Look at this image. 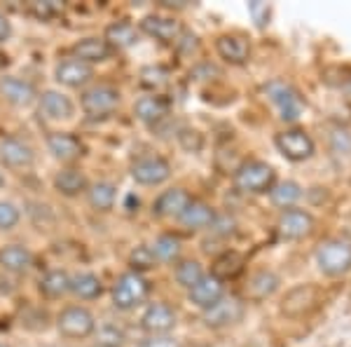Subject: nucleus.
Here are the masks:
<instances>
[{"mask_svg": "<svg viewBox=\"0 0 351 347\" xmlns=\"http://www.w3.org/2000/svg\"><path fill=\"white\" fill-rule=\"evenodd\" d=\"M61 10H64V5L59 3V0H33V3H28V12L40 16V19H47V16H54L59 14Z\"/></svg>", "mask_w": 351, "mask_h": 347, "instance_id": "39", "label": "nucleus"}, {"mask_svg": "<svg viewBox=\"0 0 351 347\" xmlns=\"http://www.w3.org/2000/svg\"><path fill=\"white\" fill-rule=\"evenodd\" d=\"M150 251L155 254L157 263H173L180 256V240L173 235H160L150 244Z\"/></svg>", "mask_w": 351, "mask_h": 347, "instance_id": "31", "label": "nucleus"}, {"mask_svg": "<svg viewBox=\"0 0 351 347\" xmlns=\"http://www.w3.org/2000/svg\"><path fill=\"white\" fill-rule=\"evenodd\" d=\"M234 186L237 190L248 192V195L267 192L274 186V169L267 162H260V160L243 162L234 172Z\"/></svg>", "mask_w": 351, "mask_h": 347, "instance_id": "4", "label": "nucleus"}, {"mask_svg": "<svg viewBox=\"0 0 351 347\" xmlns=\"http://www.w3.org/2000/svg\"><path fill=\"white\" fill-rule=\"evenodd\" d=\"M213 219H216V212H213L206 202H197V200H192L188 204V209L178 216L180 225L188 227V230H202V227H208L213 223Z\"/></svg>", "mask_w": 351, "mask_h": 347, "instance_id": "29", "label": "nucleus"}, {"mask_svg": "<svg viewBox=\"0 0 351 347\" xmlns=\"http://www.w3.org/2000/svg\"><path fill=\"white\" fill-rule=\"evenodd\" d=\"M10 38H12V21L0 10V43H8Z\"/></svg>", "mask_w": 351, "mask_h": 347, "instance_id": "42", "label": "nucleus"}, {"mask_svg": "<svg viewBox=\"0 0 351 347\" xmlns=\"http://www.w3.org/2000/svg\"><path fill=\"white\" fill-rule=\"evenodd\" d=\"M216 49L220 59H225L228 64H246L251 56V43L243 36H234V33H225L216 41Z\"/></svg>", "mask_w": 351, "mask_h": 347, "instance_id": "22", "label": "nucleus"}, {"mask_svg": "<svg viewBox=\"0 0 351 347\" xmlns=\"http://www.w3.org/2000/svg\"><path fill=\"white\" fill-rule=\"evenodd\" d=\"M188 295L197 307L208 310V307L213 303H218V300L225 295V284H223V280H218V277H213V275H204L202 280L190 289Z\"/></svg>", "mask_w": 351, "mask_h": 347, "instance_id": "21", "label": "nucleus"}, {"mask_svg": "<svg viewBox=\"0 0 351 347\" xmlns=\"http://www.w3.org/2000/svg\"><path fill=\"white\" fill-rule=\"evenodd\" d=\"M234 219H230V216H218L213 219V223L208 225L211 227V232H216V235H232L234 232Z\"/></svg>", "mask_w": 351, "mask_h": 347, "instance_id": "41", "label": "nucleus"}, {"mask_svg": "<svg viewBox=\"0 0 351 347\" xmlns=\"http://www.w3.org/2000/svg\"><path fill=\"white\" fill-rule=\"evenodd\" d=\"M0 96L12 106H31L38 99V92L33 82L16 76H3L0 78Z\"/></svg>", "mask_w": 351, "mask_h": 347, "instance_id": "17", "label": "nucleus"}, {"mask_svg": "<svg viewBox=\"0 0 351 347\" xmlns=\"http://www.w3.org/2000/svg\"><path fill=\"white\" fill-rule=\"evenodd\" d=\"M241 270H243V256L230 251V254H223L216 260V265H213V277H218V280H232V277H237Z\"/></svg>", "mask_w": 351, "mask_h": 347, "instance_id": "34", "label": "nucleus"}, {"mask_svg": "<svg viewBox=\"0 0 351 347\" xmlns=\"http://www.w3.org/2000/svg\"><path fill=\"white\" fill-rule=\"evenodd\" d=\"M276 289H279V277H276L274 272L260 270L251 277V280H248L246 295L251 300H265V298H269Z\"/></svg>", "mask_w": 351, "mask_h": 347, "instance_id": "30", "label": "nucleus"}, {"mask_svg": "<svg viewBox=\"0 0 351 347\" xmlns=\"http://www.w3.org/2000/svg\"><path fill=\"white\" fill-rule=\"evenodd\" d=\"M47 148L54 160L73 164L84 155V144L71 132H52L47 136Z\"/></svg>", "mask_w": 351, "mask_h": 347, "instance_id": "13", "label": "nucleus"}, {"mask_svg": "<svg viewBox=\"0 0 351 347\" xmlns=\"http://www.w3.org/2000/svg\"><path fill=\"white\" fill-rule=\"evenodd\" d=\"M169 82V73L162 66H145L141 71V85L150 89H160Z\"/></svg>", "mask_w": 351, "mask_h": 347, "instance_id": "37", "label": "nucleus"}, {"mask_svg": "<svg viewBox=\"0 0 351 347\" xmlns=\"http://www.w3.org/2000/svg\"><path fill=\"white\" fill-rule=\"evenodd\" d=\"M0 265L14 275H24L33 265V251L24 244H8L0 249Z\"/></svg>", "mask_w": 351, "mask_h": 347, "instance_id": "23", "label": "nucleus"}, {"mask_svg": "<svg viewBox=\"0 0 351 347\" xmlns=\"http://www.w3.org/2000/svg\"><path fill=\"white\" fill-rule=\"evenodd\" d=\"M21 221V214L19 209L14 207L12 202H5L0 200V230L8 232V230H14Z\"/></svg>", "mask_w": 351, "mask_h": 347, "instance_id": "38", "label": "nucleus"}, {"mask_svg": "<svg viewBox=\"0 0 351 347\" xmlns=\"http://www.w3.org/2000/svg\"><path fill=\"white\" fill-rule=\"evenodd\" d=\"M202 277H204V267L199 260H180L173 270V280L183 289H188V291L202 280Z\"/></svg>", "mask_w": 351, "mask_h": 347, "instance_id": "33", "label": "nucleus"}, {"mask_svg": "<svg viewBox=\"0 0 351 347\" xmlns=\"http://www.w3.org/2000/svg\"><path fill=\"white\" fill-rule=\"evenodd\" d=\"M38 111L47 120H71L75 115V104L61 89H45L43 94H38Z\"/></svg>", "mask_w": 351, "mask_h": 347, "instance_id": "12", "label": "nucleus"}, {"mask_svg": "<svg viewBox=\"0 0 351 347\" xmlns=\"http://www.w3.org/2000/svg\"><path fill=\"white\" fill-rule=\"evenodd\" d=\"M0 347H5V345H0Z\"/></svg>", "mask_w": 351, "mask_h": 347, "instance_id": "44", "label": "nucleus"}, {"mask_svg": "<svg viewBox=\"0 0 351 347\" xmlns=\"http://www.w3.org/2000/svg\"><path fill=\"white\" fill-rule=\"evenodd\" d=\"M176 324H178L176 310L169 303H162V300L150 303L143 315H141V328L150 335H167Z\"/></svg>", "mask_w": 351, "mask_h": 347, "instance_id": "9", "label": "nucleus"}, {"mask_svg": "<svg viewBox=\"0 0 351 347\" xmlns=\"http://www.w3.org/2000/svg\"><path fill=\"white\" fill-rule=\"evenodd\" d=\"M96 343L101 347H124V340H127V335H124L122 328H117L115 324H106V326L96 328Z\"/></svg>", "mask_w": 351, "mask_h": 347, "instance_id": "36", "label": "nucleus"}, {"mask_svg": "<svg viewBox=\"0 0 351 347\" xmlns=\"http://www.w3.org/2000/svg\"><path fill=\"white\" fill-rule=\"evenodd\" d=\"M40 293L45 298L56 300V298H64L66 293H71V275L61 267H54V270H47L40 277V284H38Z\"/></svg>", "mask_w": 351, "mask_h": 347, "instance_id": "25", "label": "nucleus"}, {"mask_svg": "<svg viewBox=\"0 0 351 347\" xmlns=\"http://www.w3.org/2000/svg\"><path fill=\"white\" fill-rule=\"evenodd\" d=\"M192 202L190 192L185 188H169L164 190L155 202H152V214L160 219H178Z\"/></svg>", "mask_w": 351, "mask_h": 347, "instance_id": "16", "label": "nucleus"}, {"mask_svg": "<svg viewBox=\"0 0 351 347\" xmlns=\"http://www.w3.org/2000/svg\"><path fill=\"white\" fill-rule=\"evenodd\" d=\"M5 186V176H3V172H0V188Z\"/></svg>", "mask_w": 351, "mask_h": 347, "instance_id": "43", "label": "nucleus"}, {"mask_svg": "<svg viewBox=\"0 0 351 347\" xmlns=\"http://www.w3.org/2000/svg\"><path fill=\"white\" fill-rule=\"evenodd\" d=\"M0 162L8 169H31L36 164V150L28 141L19 139V136H5L0 141Z\"/></svg>", "mask_w": 351, "mask_h": 347, "instance_id": "7", "label": "nucleus"}, {"mask_svg": "<svg viewBox=\"0 0 351 347\" xmlns=\"http://www.w3.org/2000/svg\"><path fill=\"white\" fill-rule=\"evenodd\" d=\"M243 315V305L232 295H223L218 303H213L208 310H204V324L211 328H223L239 322Z\"/></svg>", "mask_w": 351, "mask_h": 347, "instance_id": "15", "label": "nucleus"}, {"mask_svg": "<svg viewBox=\"0 0 351 347\" xmlns=\"http://www.w3.org/2000/svg\"><path fill=\"white\" fill-rule=\"evenodd\" d=\"M136 347H180V340L173 335H148L145 340H141Z\"/></svg>", "mask_w": 351, "mask_h": 347, "instance_id": "40", "label": "nucleus"}, {"mask_svg": "<svg viewBox=\"0 0 351 347\" xmlns=\"http://www.w3.org/2000/svg\"><path fill=\"white\" fill-rule=\"evenodd\" d=\"M120 104H122L120 89L112 87V85H106V82L92 85V87L82 89V94H80V108L89 120H104V117H110L112 113L120 108Z\"/></svg>", "mask_w": 351, "mask_h": 347, "instance_id": "2", "label": "nucleus"}, {"mask_svg": "<svg viewBox=\"0 0 351 347\" xmlns=\"http://www.w3.org/2000/svg\"><path fill=\"white\" fill-rule=\"evenodd\" d=\"M56 331L68 340H84L96 331V317L84 305H68L56 315Z\"/></svg>", "mask_w": 351, "mask_h": 347, "instance_id": "3", "label": "nucleus"}, {"mask_svg": "<svg viewBox=\"0 0 351 347\" xmlns=\"http://www.w3.org/2000/svg\"><path fill=\"white\" fill-rule=\"evenodd\" d=\"M104 41L110 45L112 52H115V49H127L138 43V31H136V26L129 24V21H112V24L106 28Z\"/></svg>", "mask_w": 351, "mask_h": 347, "instance_id": "28", "label": "nucleus"}, {"mask_svg": "<svg viewBox=\"0 0 351 347\" xmlns=\"http://www.w3.org/2000/svg\"><path fill=\"white\" fill-rule=\"evenodd\" d=\"M87 202L94 212L99 214H108L112 207H115L117 200V186L112 181H96V183H89L87 188Z\"/></svg>", "mask_w": 351, "mask_h": 347, "instance_id": "24", "label": "nucleus"}, {"mask_svg": "<svg viewBox=\"0 0 351 347\" xmlns=\"http://www.w3.org/2000/svg\"><path fill=\"white\" fill-rule=\"evenodd\" d=\"M300 197H302V190H300V186L293 183V181L276 183V186H271V190H269L271 204H276V207H281V209H291Z\"/></svg>", "mask_w": 351, "mask_h": 347, "instance_id": "32", "label": "nucleus"}, {"mask_svg": "<svg viewBox=\"0 0 351 347\" xmlns=\"http://www.w3.org/2000/svg\"><path fill=\"white\" fill-rule=\"evenodd\" d=\"M316 260L326 275H342L351 267V244L342 240H328L316 251Z\"/></svg>", "mask_w": 351, "mask_h": 347, "instance_id": "6", "label": "nucleus"}, {"mask_svg": "<svg viewBox=\"0 0 351 347\" xmlns=\"http://www.w3.org/2000/svg\"><path fill=\"white\" fill-rule=\"evenodd\" d=\"M52 186L59 195L64 197H77V195H84L89 188V181H87V174L77 167H64L54 174L52 179Z\"/></svg>", "mask_w": 351, "mask_h": 347, "instance_id": "20", "label": "nucleus"}, {"mask_svg": "<svg viewBox=\"0 0 351 347\" xmlns=\"http://www.w3.org/2000/svg\"><path fill=\"white\" fill-rule=\"evenodd\" d=\"M129 174L138 186H162L171 179V164L162 155H143L132 164Z\"/></svg>", "mask_w": 351, "mask_h": 347, "instance_id": "5", "label": "nucleus"}, {"mask_svg": "<svg viewBox=\"0 0 351 347\" xmlns=\"http://www.w3.org/2000/svg\"><path fill=\"white\" fill-rule=\"evenodd\" d=\"M276 148L288 160L302 162L314 153V141H311V136L304 129H286V132L276 136Z\"/></svg>", "mask_w": 351, "mask_h": 347, "instance_id": "11", "label": "nucleus"}, {"mask_svg": "<svg viewBox=\"0 0 351 347\" xmlns=\"http://www.w3.org/2000/svg\"><path fill=\"white\" fill-rule=\"evenodd\" d=\"M73 56L89 66L104 64L112 56V47L104 41V36H87L73 45Z\"/></svg>", "mask_w": 351, "mask_h": 347, "instance_id": "18", "label": "nucleus"}, {"mask_svg": "<svg viewBox=\"0 0 351 347\" xmlns=\"http://www.w3.org/2000/svg\"><path fill=\"white\" fill-rule=\"evenodd\" d=\"M169 113V104L157 94H148V96H141L138 101L134 104V115L138 117L141 122L145 124H155L160 122L164 115Z\"/></svg>", "mask_w": 351, "mask_h": 347, "instance_id": "27", "label": "nucleus"}, {"mask_svg": "<svg viewBox=\"0 0 351 347\" xmlns=\"http://www.w3.org/2000/svg\"><path fill=\"white\" fill-rule=\"evenodd\" d=\"M314 227V219L302 209H284L279 216V232L286 240H302Z\"/></svg>", "mask_w": 351, "mask_h": 347, "instance_id": "19", "label": "nucleus"}, {"mask_svg": "<svg viewBox=\"0 0 351 347\" xmlns=\"http://www.w3.org/2000/svg\"><path fill=\"white\" fill-rule=\"evenodd\" d=\"M265 92L269 94V99L274 101L276 108L281 111V117H284V120H298L304 106H302V99H300L298 92L291 87V85L276 80V82H269L267 87H265Z\"/></svg>", "mask_w": 351, "mask_h": 347, "instance_id": "14", "label": "nucleus"}, {"mask_svg": "<svg viewBox=\"0 0 351 347\" xmlns=\"http://www.w3.org/2000/svg\"><path fill=\"white\" fill-rule=\"evenodd\" d=\"M148 295H150V282L141 272H132V270L122 272L110 289L112 305L122 312L136 310L138 305L145 303Z\"/></svg>", "mask_w": 351, "mask_h": 347, "instance_id": "1", "label": "nucleus"}, {"mask_svg": "<svg viewBox=\"0 0 351 347\" xmlns=\"http://www.w3.org/2000/svg\"><path fill=\"white\" fill-rule=\"evenodd\" d=\"M94 78V66L84 64V61L75 59V56H66V59L56 61L54 66V80L64 85L68 89H80L89 85Z\"/></svg>", "mask_w": 351, "mask_h": 347, "instance_id": "8", "label": "nucleus"}, {"mask_svg": "<svg viewBox=\"0 0 351 347\" xmlns=\"http://www.w3.org/2000/svg\"><path fill=\"white\" fill-rule=\"evenodd\" d=\"M71 293L80 300H96L104 295V282L94 272H77L71 275Z\"/></svg>", "mask_w": 351, "mask_h": 347, "instance_id": "26", "label": "nucleus"}, {"mask_svg": "<svg viewBox=\"0 0 351 347\" xmlns=\"http://www.w3.org/2000/svg\"><path fill=\"white\" fill-rule=\"evenodd\" d=\"M150 267H157V258L155 254L150 251V244H141L136 247L132 254H129V270L132 272H141L143 275Z\"/></svg>", "mask_w": 351, "mask_h": 347, "instance_id": "35", "label": "nucleus"}, {"mask_svg": "<svg viewBox=\"0 0 351 347\" xmlns=\"http://www.w3.org/2000/svg\"><path fill=\"white\" fill-rule=\"evenodd\" d=\"M138 31H143L145 36L155 38L164 45L178 43L180 33H183V24H180L176 16H167V14H148L141 19Z\"/></svg>", "mask_w": 351, "mask_h": 347, "instance_id": "10", "label": "nucleus"}]
</instances>
